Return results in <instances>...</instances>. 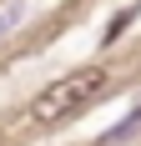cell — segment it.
Instances as JSON below:
<instances>
[{"mask_svg": "<svg viewBox=\"0 0 141 146\" xmlns=\"http://www.w3.org/2000/svg\"><path fill=\"white\" fill-rule=\"evenodd\" d=\"M136 131H141V106H136V111H126V116L116 121V126H111L106 136H101V141L111 146V141H126V136H136Z\"/></svg>", "mask_w": 141, "mask_h": 146, "instance_id": "2", "label": "cell"}, {"mask_svg": "<svg viewBox=\"0 0 141 146\" xmlns=\"http://www.w3.org/2000/svg\"><path fill=\"white\" fill-rule=\"evenodd\" d=\"M15 25H20V5H10V10L0 15V35H5V30H15Z\"/></svg>", "mask_w": 141, "mask_h": 146, "instance_id": "3", "label": "cell"}, {"mask_svg": "<svg viewBox=\"0 0 141 146\" xmlns=\"http://www.w3.org/2000/svg\"><path fill=\"white\" fill-rule=\"evenodd\" d=\"M106 86V71L101 66H81V71H70L66 81H56V86H45L35 101H30V121H41V126H56V121L76 116L96 91Z\"/></svg>", "mask_w": 141, "mask_h": 146, "instance_id": "1", "label": "cell"}]
</instances>
